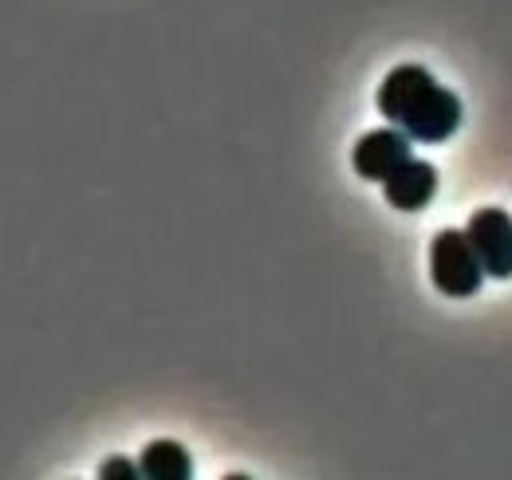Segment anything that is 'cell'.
Returning <instances> with one entry per match:
<instances>
[{"label":"cell","mask_w":512,"mask_h":480,"mask_svg":"<svg viewBox=\"0 0 512 480\" xmlns=\"http://www.w3.org/2000/svg\"><path fill=\"white\" fill-rule=\"evenodd\" d=\"M379 111L414 142H449L461 126V99L422 63H398L379 87Z\"/></svg>","instance_id":"6da1fadb"},{"label":"cell","mask_w":512,"mask_h":480,"mask_svg":"<svg viewBox=\"0 0 512 480\" xmlns=\"http://www.w3.org/2000/svg\"><path fill=\"white\" fill-rule=\"evenodd\" d=\"M430 280L442 296H453V300L477 296V288L485 280V264H481L469 233L442 229L434 237V244H430Z\"/></svg>","instance_id":"7a4b0ae2"},{"label":"cell","mask_w":512,"mask_h":480,"mask_svg":"<svg viewBox=\"0 0 512 480\" xmlns=\"http://www.w3.org/2000/svg\"><path fill=\"white\" fill-rule=\"evenodd\" d=\"M410 146H414V138L406 130H398V126L367 130L351 150V166L363 181H386L414 158Z\"/></svg>","instance_id":"3957f363"},{"label":"cell","mask_w":512,"mask_h":480,"mask_svg":"<svg viewBox=\"0 0 512 480\" xmlns=\"http://www.w3.org/2000/svg\"><path fill=\"white\" fill-rule=\"evenodd\" d=\"M465 233L473 240L485 276L493 280H512V217L505 209H477L465 225Z\"/></svg>","instance_id":"277c9868"},{"label":"cell","mask_w":512,"mask_h":480,"mask_svg":"<svg viewBox=\"0 0 512 480\" xmlns=\"http://www.w3.org/2000/svg\"><path fill=\"white\" fill-rule=\"evenodd\" d=\"M383 193L390 209L418 213V209H426V205L434 201V193H438V170H434L430 162L410 158L398 174H390V178L383 181Z\"/></svg>","instance_id":"5b68a950"},{"label":"cell","mask_w":512,"mask_h":480,"mask_svg":"<svg viewBox=\"0 0 512 480\" xmlns=\"http://www.w3.org/2000/svg\"><path fill=\"white\" fill-rule=\"evenodd\" d=\"M142 477L146 480H190L193 477V457L186 445L178 441H150L138 457Z\"/></svg>","instance_id":"8992f818"},{"label":"cell","mask_w":512,"mask_h":480,"mask_svg":"<svg viewBox=\"0 0 512 480\" xmlns=\"http://www.w3.org/2000/svg\"><path fill=\"white\" fill-rule=\"evenodd\" d=\"M99 477L111 480V477H142V465H130V461H123V457H111L103 469H99Z\"/></svg>","instance_id":"52a82bcc"}]
</instances>
